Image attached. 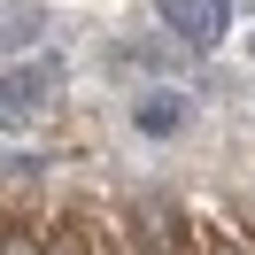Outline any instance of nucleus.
<instances>
[{
	"instance_id": "1",
	"label": "nucleus",
	"mask_w": 255,
	"mask_h": 255,
	"mask_svg": "<svg viewBox=\"0 0 255 255\" xmlns=\"http://www.w3.org/2000/svg\"><path fill=\"white\" fill-rule=\"evenodd\" d=\"M170 31L193 47H217L224 39V0H170Z\"/></svg>"
},
{
	"instance_id": "2",
	"label": "nucleus",
	"mask_w": 255,
	"mask_h": 255,
	"mask_svg": "<svg viewBox=\"0 0 255 255\" xmlns=\"http://www.w3.org/2000/svg\"><path fill=\"white\" fill-rule=\"evenodd\" d=\"M8 255H39V248H31V240H8Z\"/></svg>"
}]
</instances>
